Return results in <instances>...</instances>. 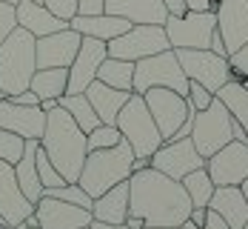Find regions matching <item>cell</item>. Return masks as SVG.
<instances>
[{
	"label": "cell",
	"instance_id": "cell-1",
	"mask_svg": "<svg viewBox=\"0 0 248 229\" xmlns=\"http://www.w3.org/2000/svg\"><path fill=\"white\" fill-rule=\"evenodd\" d=\"M128 212L146 227H183L191 215V198L180 180L146 166L128 178Z\"/></svg>",
	"mask_w": 248,
	"mask_h": 229
},
{
	"label": "cell",
	"instance_id": "cell-2",
	"mask_svg": "<svg viewBox=\"0 0 248 229\" xmlns=\"http://www.w3.org/2000/svg\"><path fill=\"white\" fill-rule=\"evenodd\" d=\"M40 149L49 155V160L66 178V183H75L80 178L83 160L89 155L86 132L77 126L75 118L63 106H54L51 112H46V129H43V138H40Z\"/></svg>",
	"mask_w": 248,
	"mask_h": 229
},
{
	"label": "cell",
	"instance_id": "cell-3",
	"mask_svg": "<svg viewBox=\"0 0 248 229\" xmlns=\"http://www.w3.org/2000/svg\"><path fill=\"white\" fill-rule=\"evenodd\" d=\"M134 172V152L131 146L120 141L117 146L111 149H97V152H89L83 160V169H80V178L77 183L86 189V195L94 201L97 195H103L106 189L123 183L131 178Z\"/></svg>",
	"mask_w": 248,
	"mask_h": 229
},
{
	"label": "cell",
	"instance_id": "cell-4",
	"mask_svg": "<svg viewBox=\"0 0 248 229\" xmlns=\"http://www.w3.org/2000/svg\"><path fill=\"white\" fill-rule=\"evenodd\" d=\"M34 35L20 26L12 29V35L0 43V95L12 98L29 89V80L37 72V54H34Z\"/></svg>",
	"mask_w": 248,
	"mask_h": 229
},
{
	"label": "cell",
	"instance_id": "cell-5",
	"mask_svg": "<svg viewBox=\"0 0 248 229\" xmlns=\"http://www.w3.org/2000/svg\"><path fill=\"white\" fill-rule=\"evenodd\" d=\"M114 126L120 129V135L131 146L134 158H151L163 143V135H160V129L154 123V118H151L149 106L143 101V95H137V92H131L125 106L117 112Z\"/></svg>",
	"mask_w": 248,
	"mask_h": 229
},
{
	"label": "cell",
	"instance_id": "cell-6",
	"mask_svg": "<svg viewBox=\"0 0 248 229\" xmlns=\"http://www.w3.org/2000/svg\"><path fill=\"white\" fill-rule=\"evenodd\" d=\"M154 86H166V89H174L180 95L188 92V77L183 72V66H180L174 49L157 52V54L134 60V83H131V92L143 95V92H149Z\"/></svg>",
	"mask_w": 248,
	"mask_h": 229
},
{
	"label": "cell",
	"instance_id": "cell-7",
	"mask_svg": "<svg viewBox=\"0 0 248 229\" xmlns=\"http://www.w3.org/2000/svg\"><path fill=\"white\" fill-rule=\"evenodd\" d=\"M231 126H234V118L231 112L223 106L220 98H214L208 109L202 112H194V126H191V143L202 158H211L217 149H223L225 143L234 141L231 135Z\"/></svg>",
	"mask_w": 248,
	"mask_h": 229
},
{
	"label": "cell",
	"instance_id": "cell-8",
	"mask_svg": "<svg viewBox=\"0 0 248 229\" xmlns=\"http://www.w3.org/2000/svg\"><path fill=\"white\" fill-rule=\"evenodd\" d=\"M108 57H120V60H140V57H149L157 52L171 49L169 43V35L163 26L154 23H134L128 32H123L120 37H111L106 43Z\"/></svg>",
	"mask_w": 248,
	"mask_h": 229
},
{
	"label": "cell",
	"instance_id": "cell-9",
	"mask_svg": "<svg viewBox=\"0 0 248 229\" xmlns=\"http://www.w3.org/2000/svg\"><path fill=\"white\" fill-rule=\"evenodd\" d=\"M166 35L171 49H208L211 35L217 29L214 12H186V15H169L166 18Z\"/></svg>",
	"mask_w": 248,
	"mask_h": 229
},
{
	"label": "cell",
	"instance_id": "cell-10",
	"mask_svg": "<svg viewBox=\"0 0 248 229\" xmlns=\"http://www.w3.org/2000/svg\"><path fill=\"white\" fill-rule=\"evenodd\" d=\"M143 101H146L151 118H154V123L163 135V143L171 141L174 132L194 115V109L188 106L186 95H180L174 89H166V86H154L149 92H143Z\"/></svg>",
	"mask_w": 248,
	"mask_h": 229
},
{
	"label": "cell",
	"instance_id": "cell-11",
	"mask_svg": "<svg viewBox=\"0 0 248 229\" xmlns=\"http://www.w3.org/2000/svg\"><path fill=\"white\" fill-rule=\"evenodd\" d=\"M177 60L183 66V72L188 80L202 83L208 92L217 95V89L231 80V69H228V57L214 54L211 49H174Z\"/></svg>",
	"mask_w": 248,
	"mask_h": 229
},
{
	"label": "cell",
	"instance_id": "cell-12",
	"mask_svg": "<svg viewBox=\"0 0 248 229\" xmlns=\"http://www.w3.org/2000/svg\"><path fill=\"white\" fill-rule=\"evenodd\" d=\"M149 166H154L157 172H163V175H169L174 180H183L188 172L202 169L205 166V158L194 149L191 138H183V141L160 143V149L151 155Z\"/></svg>",
	"mask_w": 248,
	"mask_h": 229
},
{
	"label": "cell",
	"instance_id": "cell-13",
	"mask_svg": "<svg viewBox=\"0 0 248 229\" xmlns=\"http://www.w3.org/2000/svg\"><path fill=\"white\" fill-rule=\"evenodd\" d=\"M205 172L214 186H240L248 178V143H225L211 158H205Z\"/></svg>",
	"mask_w": 248,
	"mask_h": 229
},
{
	"label": "cell",
	"instance_id": "cell-14",
	"mask_svg": "<svg viewBox=\"0 0 248 229\" xmlns=\"http://www.w3.org/2000/svg\"><path fill=\"white\" fill-rule=\"evenodd\" d=\"M106 57H108L106 40L83 37V40H80V49H77V54H75V60H72V66H69L66 95H80V92H86L89 83H94L100 63H103Z\"/></svg>",
	"mask_w": 248,
	"mask_h": 229
},
{
	"label": "cell",
	"instance_id": "cell-15",
	"mask_svg": "<svg viewBox=\"0 0 248 229\" xmlns=\"http://www.w3.org/2000/svg\"><path fill=\"white\" fill-rule=\"evenodd\" d=\"M80 40H83V35L75 32L72 26H66V29H60V32H51L46 37H37V40H34L37 69H54V66L69 69L72 60H75V54H77V49H80Z\"/></svg>",
	"mask_w": 248,
	"mask_h": 229
},
{
	"label": "cell",
	"instance_id": "cell-16",
	"mask_svg": "<svg viewBox=\"0 0 248 229\" xmlns=\"http://www.w3.org/2000/svg\"><path fill=\"white\" fill-rule=\"evenodd\" d=\"M34 218H37V227L40 229H80V227H89L94 221L92 209L66 204V201L51 198V195H43L34 204Z\"/></svg>",
	"mask_w": 248,
	"mask_h": 229
},
{
	"label": "cell",
	"instance_id": "cell-17",
	"mask_svg": "<svg viewBox=\"0 0 248 229\" xmlns=\"http://www.w3.org/2000/svg\"><path fill=\"white\" fill-rule=\"evenodd\" d=\"M0 129H9L26 141H40L46 129V112L40 106H20L0 98Z\"/></svg>",
	"mask_w": 248,
	"mask_h": 229
},
{
	"label": "cell",
	"instance_id": "cell-18",
	"mask_svg": "<svg viewBox=\"0 0 248 229\" xmlns=\"http://www.w3.org/2000/svg\"><path fill=\"white\" fill-rule=\"evenodd\" d=\"M217 32L225 43V52L234 54L248 43V0H220L217 6Z\"/></svg>",
	"mask_w": 248,
	"mask_h": 229
},
{
	"label": "cell",
	"instance_id": "cell-19",
	"mask_svg": "<svg viewBox=\"0 0 248 229\" xmlns=\"http://www.w3.org/2000/svg\"><path fill=\"white\" fill-rule=\"evenodd\" d=\"M31 212H34V204L20 192L17 178H15V166L6 163V160H0V215L12 227H17V224H23Z\"/></svg>",
	"mask_w": 248,
	"mask_h": 229
},
{
	"label": "cell",
	"instance_id": "cell-20",
	"mask_svg": "<svg viewBox=\"0 0 248 229\" xmlns=\"http://www.w3.org/2000/svg\"><path fill=\"white\" fill-rule=\"evenodd\" d=\"M106 15L125 18L128 23H154L163 26L169 18V9L163 0H106Z\"/></svg>",
	"mask_w": 248,
	"mask_h": 229
},
{
	"label": "cell",
	"instance_id": "cell-21",
	"mask_svg": "<svg viewBox=\"0 0 248 229\" xmlns=\"http://www.w3.org/2000/svg\"><path fill=\"white\" fill-rule=\"evenodd\" d=\"M15 18H17V26L26 29V32H31L34 37H46L51 32H60V29L69 26V20L51 15L43 3H34V0H20V3H15Z\"/></svg>",
	"mask_w": 248,
	"mask_h": 229
},
{
	"label": "cell",
	"instance_id": "cell-22",
	"mask_svg": "<svg viewBox=\"0 0 248 229\" xmlns=\"http://www.w3.org/2000/svg\"><path fill=\"white\" fill-rule=\"evenodd\" d=\"M208 209H214L228 224V229H243L248 221V201L240 186H217L208 201Z\"/></svg>",
	"mask_w": 248,
	"mask_h": 229
},
{
	"label": "cell",
	"instance_id": "cell-23",
	"mask_svg": "<svg viewBox=\"0 0 248 229\" xmlns=\"http://www.w3.org/2000/svg\"><path fill=\"white\" fill-rule=\"evenodd\" d=\"M69 26L80 32L83 37H97V40H111V37H120L123 32H128L134 23H128L125 18H117V15H106V12H100V15H75Z\"/></svg>",
	"mask_w": 248,
	"mask_h": 229
},
{
	"label": "cell",
	"instance_id": "cell-24",
	"mask_svg": "<svg viewBox=\"0 0 248 229\" xmlns=\"http://www.w3.org/2000/svg\"><path fill=\"white\" fill-rule=\"evenodd\" d=\"M92 218L100 224H125L128 218V180L106 189L92 201Z\"/></svg>",
	"mask_w": 248,
	"mask_h": 229
},
{
	"label": "cell",
	"instance_id": "cell-25",
	"mask_svg": "<svg viewBox=\"0 0 248 229\" xmlns=\"http://www.w3.org/2000/svg\"><path fill=\"white\" fill-rule=\"evenodd\" d=\"M86 98L92 101V106H94V112H97V118H100V123L114 126L117 112L125 106V101L131 98V92L106 86V83H100L97 77H94V83H89V89H86Z\"/></svg>",
	"mask_w": 248,
	"mask_h": 229
},
{
	"label": "cell",
	"instance_id": "cell-26",
	"mask_svg": "<svg viewBox=\"0 0 248 229\" xmlns=\"http://www.w3.org/2000/svg\"><path fill=\"white\" fill-rule=\"evenodd\" d=\"M37 149H40V141H26V149H23V158L15 163V178H17V186L31 204H37L43 198V183L37 178Z\"/></svg>",
	"mask_w": 248,
	"mask_h": 229
},
{
	"label": "cell",
	"instance_id": "cell-27",
	"mask_svg": "<svg viewBox=\"0 0 248 229\" xmlns=\"http://www.w3.org/2000/svg\"><path fill=\"white\" fill-rule=\"evenodd\" d=\"M66 83H69V69H63V66H54V69H37L31 80H29V89L40 98V101H46V98H63L66 95Z\"/></svg>",
	"mask_w": 248,
	"mask_h": 229
},
{
	"label": "cell",
	"instance_id": "cell-28",
	"mask_svg": "<svg viewBox=\"0 0 248 229\" xmlns=\"http://www.w3.org/2000/svg\"><path fill=\"white\" fill-rule=\"evenodd\" d=\"M217 98L223 101V106L231 112V118L248 132V89L243 86V80H228L217 89Z\"/></svg>",
	"mask_w": 248,
	"mask_h": 229
},
{
	"label": "cell",
	"instance_id": "cell-29",
	"mask_svg": "<svg viewBox=\"0 0 248 229\" xmlns=\"http://www.w3.org/2000/svg\"><path fill=\"white\" fill-rule=\"evenodd\" d=\"M97 80L114 89H125L131 92L134 83V60H120V57H106L97 69Z\"/></svg>",
	"mask_w": 248,
	"mask_h": 229
},
{
	"label": "cell",
	"instance_id": "cell-30",
	"mask_svg": "<svg viewBox=\"0 0 248 229\" xmlns=\"http://www.w3.org/2000/svg\"><path fill=\"white\" fill-rule=\"evenodd\" d=\"M60 106L75 118V123L86 135L94 126H100V118H97V112H94V106H92V101L86 98V92H80V95H63L60 98Z\"/></svg>",
	"mask_w": 248,
	"mask_h": 229
},
{
	"label": "cell",
	"instance_id": "cell-31",
	"mask_svg": "<svg viewBox=\"0 0 248 229\" xmlns=\"http://www.w3.org/2000/svg\"><path fill=\"white\" fill-rule=\"evenodd\" d=\"M180 183L186 186V192H188V198H191V206H208L211 195H214V189H217L214 180L208 178L205 166H202V169H194V172H188Z\"/></svg>",
	"mask_w": 248,
	"mask_h": 229
},
{
	"label": "cell",
	"instance_id": "cell-32",
	"mask_svg": "<svg viewBox=\"0 0 248 229\" xmlns=\"http://www.w3.org/2000/svg\"><path fill=\"white\" fill-rule=\"evenodd\" d=\"M120 141H123L120 129H117V126H108V123H100V126H94L89 135H86V149H89V152H97V149H111V146H117Z\"/></svg>",
	"mask_w": 248,
	"mask_h": 229
},
{
	"label": "cell",
	"instance_id": "cell-33",
	"mask_svg": "<svg viewBox=\"0 0 248 229\" xmlns=\"http://www.w3.org/2000/svg\"><path fill=\"white\" fill-rule=\"evenodd\" d=\"M23 149H26V138L9 132V129H0V160H6V163L15 166L23 158Z\"/></svg>",
	"mask_w": 248,
	"mask_h": 229
},
{
	"label": "cell",
	"instance_id": "cell-34",
	"mask_svg": "<svg viewBox=\"0 0 248 229\" xmlns=\"http://www.w3.org/2000/svg\"><path fill=\"white\" fill-rule=\"evenodd\" d=\"M34 163H37V178H40V183H43V192H46V189H57V186L66 183V178L54 169V163L49 160V155L43 152V149H37Z\"/></svg>",
	"mask_w": 248,
	"mask_h": 229
},
{
	"label": "cell",
	"instance_id": "cell-35",
	"mask_svg": "<svg viewBox=\"0 0 248 229\" xmlns=\"http://www.w3.org/2000/svg\"><path fill=\"white\" fill-rule=\"evenodd\" d=\"M43 195H51V198H60V201H66V204H75V206H86V209H92V198L86 195V189L80 186V183H63V186H57V189H46Z\"/></svg>",
	"mask_w": 248,
	"mask_h": 229
},
{
	"label": "cell",
	"instance_id": "cell-36",
	"mask_svg": "<svg viewBox=\"0 0 248 229\" xmlns=\"http://www.w3.org/2000/svg\"><path fill=\"white\" fill-rule=\"evenodd\" d=\"M214 98H217V95H214V92H208L202 83H194V80H188V92H186V101H188V106H191L194 112H202V109H208Z\"/></svg>",
	"mask_w": 248,
	"mask_h": 229
},
{
	"label": "cell",
	"instance_id": "cell-37",
	"mask_svg": "<svg viewBox=\"0 0 248 229\" xmlns=\"http://www.w3.org/2000/svg\"><path fill=\"white\" fill-rule=\"evenodd\" d=\"M228 69H231L234 80H246L248 77V43L240 46L234 54H228Z\"/></svg>",
	"mask_w": 248,
	"mask_h": 229
},
{
	"label": "cell",
	"instance_id": "cell-38",
	"mask_svg": "<svg viewBox=\"0 0 248 229\" xmlns=\"http://www.w3.org/2000/svg\"><path fill=\"white\" fill-rule=\"evenodd\" d=\"M43 6L49 9L51 15L63 18V20H72L77 15V0H43Z\"/></svg>",
	"mask_w": 248,
	"mask_h": 229
},
{
	"label": "cell",
	"instance_id": "cell-39",
	"mask_svg": "<svg viewBox=\"0 0 248 229\" xmlns=\"http://www.w3.org/2000/svg\"><path fill=\"white\" fill-rule=\"evenodd\" d=\"M17 26V18H15V6L12 3H3L0 0V43L12 35V29Z\"/></svg>",
	"mask_w": 248,
	"mask_h": 229
},
{
	"label": "cell",
	"instance_id": "cell-40",
	"mask_svg": "<svg viewBox=\"0 0 248 229\" xmlns=\"http://www.w3.org/2000/svg\"><path fill=\"white\" fill-rule=\"evenodd\" d=\"M183 229H228V224H225V221L217 215V212H214V209H208V221H205L202 227H194L191 221H186V224H183Z\"/></svg>",
	"mask_w": 248,
	"mask_h": 229
},
{
	"label": "cell",
	"instance_id": "cell-41",
	"mask_svg": "<svg viewBox=\"0 0 248 229\" xmlns=\"http://www.w3.org/2000/svg\"><path fill=\"white\" fill-rule=\"evenodd\" d=\"M186 12H217L220 0H183Z\"/></svg>",
	"mask_w": 248,
	"mask_h": 229
},
{
	"label": "cell",
	"instance_id": "cell-42",
	"mask_svg": "<svg viewBox=\"0 0 248 229\" xmlns=\"http://www.w3.org/2000/svg\"><path fill=\"white\" fill-rule=\"evenodd\" d=\"M106 9V0H77V15H100Z\"/></svg>",
	"mask_w": 248,
	"mask_h": 229
},
{
	"label": "cell",
	"instance_id": "cell-43",
	"mask_svg": "<svg viewBox=\"0 0 248 229\" xmlns=\"http://www.w3.org/2000/svg\"><path fill=\"white\" fill-rule=\"evenodd\" d=\"M12 103H20V106H40V98L31 92V89H26V92H17V95H12L9 98Z\"/></svg>",
	"mask_w": 248,
	"mask_h": 229
},
{
	"label": "cell",
	"instance_id": "cell-44",
	"mask_svg": "<svg viewBox=\"0 0 248 229\" xmlns=\"http://www.w3.org/2000/svg\"><path fill=\"white\" fill-rule=\"evenodd\" d=\"M188 221H191L194 227H202V224L208 221V206H191V215H188Z\"/></svg>",
	"mask_w": 248,
	"mask_h": 229
},
{
	"label": "cell",
	"instance_id": "cell-45",
	"mask_svg": "<svg viewBox=\"0 0 248 229\" xmlns=\"http://www.w3.org/2000/svg\"><path fill=\"white\" fill-rule=\"evenodd\" d=\"M208 49L214 52V54H223V57H228L225 43H223V37H220V32H217V29H214V35H211V43H208Z\"/></svg>",
	"mask_w": 248,
	"mask_h": 229
},
{
	"label": "cell",
	"instance_id": "cell-46",
	"mask_svg": "<svg viewBox=\"0 0 248 229\" xmlns=\"http://www.w3.org/2000/svg\"><path fill=\"white\" fill-rule=\"evenodd\" d=\"M163 6L169 9V15H186V3L183 0H163Z\"/></svg>",
	"mask_w": 248,
	"mask_h": 229
},
{
	"label": "cell",
	"instance_id": "cell-47",
	"mask_svg": "<svg viewBox=\"0 0 248 229\" xmlns=\"http://www.w3.org/2000/svg\"><path fill=\"white\" fill-rule=\"evenodd\" d=\"M125 227H128V229H143V227H146V221H143V218H137V215H131V212H128V218H125Z\"/></svg>",
	"mask_w": 248,
	"mask_h": 229
},
{
	"label": "cell",
	"instance_id": "cell-48",
	"mask_svg": "<svg viewBox=\"0 0 248 229\" xmlns=\"http://www.w3.org/2000/svg\"><path fill=\"white\" fill-rule=\"evenodd\" d=\"M92 229H128L125 224H100V221H92Z\"/></svg>",
	"mask_w": 248,
	"mask_h": 229
},
{
	"label": "cell",
	"instance_id": "cell-49",
	"mask_svg": "<svg viewBox=\"0 0 248 229\" xmlns=\"http://www.w3.org/2000/svg\"><path fill=\"white\" fill-rule=\"evenodd\" d=\"M54 106H60V101H57V98H46V101H40V109H43V112H51Z\"/></svg>",
	"mask_w": 248,
	"mask_h": 229
},
{
	"label": "cell",
	"instance_id": "cell-50",
	"mask_svg": "<svg viewBox=\"0 0 248 229\" xmlns=\"http://www.w3.org/2000/svg\"><path fill=\"white\" fill-rule=\"evenodd\" d=\"M0 229H15V227H12V224H9V221H6V218L0 215Z\"/></svg>",
	"mask_w": 248,
	"mask_h": 229
},
{
	"label": "cell",
	"instance_id": "cell-51",
	"mask_svg": "<svg viewBox=\"0 0 248 229\" xmlns=\"http://www.w3.org/2000/svg\"><path fill=\"white\" fill-rule=\"evenodd\" d=\"M240 189H243V195H246V201H248V178L240 183Z\"/></svg>",
	"mask_w": 248,
	"mask_h": 229
},
{
	"label": "cell",
	"instance_id": "cell-52",
	"mask_svg": "<svg viewBox=\"0 0 248 229\" xmlns=\"http://www.w3.org/2000/svg\"><path fill=\"white\" fill-rule=\"evenodd\" d=\"M143 229H183V227H143Z\"/></svg>",
	"mask_w": 248,
	"mask_h": 229
},
{
	"label": "cell",
	"instance_id": "cell-53",
	"mask_svg": "<svg viewBox=\"0 0 248 229\" xmlns=\"http://www.w3.org/2000/svg\"><path fill=\"white\" fill-rule=\"evenodd\" d=\"M15 229H40V227H26V224H17Z\"/></svg>",
	"mask_w": 248,
	"mask_h": 229
},
{
	"label": "cell",
	"instance_id": "cell-54",
	"mask_svg": "<svg viewBox=\"0 0 248 229\" xmlns=\"http://www.w3.org/2000/svg\"><path fill=\"white\" fill-rule=\"evenodd\" d=\"M3 3H12V6H15V3H20V0H3Z\"/></svg>",
	"mask_w": 248,
	"mask_h": 229
},
{
	"label": "cell",
	"instance_id": "cell-55",
	"mask_svg": "<svg viewBox=\"0 0 248 229\" xmlns=\"http://www.w3.org/2000/svg\"><path fill=\"white\" fill-rule=\"evenodd\" d=\"M243 86H246V89H248V77H246V80H243Z\"/></svg>",
	"mask_w": 248,
	"mask_h": 229
},
{
	"label": "cell",
	"instance_id": "cell-56",
	"mask_svg": "<svg viewBox=\"0 0 248 229\" xmlns=\"http://www.w3.org/2000/svg\"><path fill=\"white\" fill-rule=\"evenodd\" d=\"M80 229H92V224H89V227H80Z\"/></svg>",
	"mask_w": 248,
	"mask_h": 229
},
{
	"label": "cell",
	"instance_id": "cell-57",
	"mask_svg": "<svg viewBox=\"0 0 248 229\" xmlns=\"http://www.w3.org/2000/svg\"><path fill=\"white\" fill-rule=\"evenodd\" d=\"M243 229H248V221H246V227H243Z\"/></svg>",
	"mask_w": 248,
	"mask_h": 229
},
{
	"label": "cell",
	"instance_id": "cell-58",
	"mask_svg": "<svg viewBox=\"0 0 248 229\" xmlns=\"http://www.w3.org/2000/svg\"><path fill=\"white\" fill-rule=\"evenodd\" d=\"M34 3H43V0H34Z\"/></svg>",
	"mask_w": 248,
	"mask_h": 229
},
{
	"label": "cell",
	"instance_id": "cell-59",
	"mask_svg": "<svg viewBox=\"0 0 248 229\" xmlns=\"http://www.w3.org/2000/svg\"><path fill=\"white\" fill-rule=\"evenodd\" d=\"M0 98H3V95H0Z\"/></svg>",
	"mask_w": 248,
	"mask_h": 229
}]
</instances>
